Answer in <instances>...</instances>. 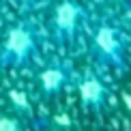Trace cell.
I'll return each mask as SVG.
<instances>
[{"mask_svg": "<svg viewBox=\"0 0 131 131\" xmlns=\"http://www.w3.org/2000/svg\"><path fill=\"white\" fill-rule=\"evenodd\" d=\"M21 4H26V7H41V4H45L47 0H19Z\"/></svg>", "mask_w": 131, "mask_h": 131, "instance_id": "cell-8", "label": "cell"}, {"mask_svg": "<svg viewBox=\"0 0 131 131\" xmlns=\"http://www.w3.org/2000/svg\"><path fill=\"white\" fill-rule=\"evenodd\" d=\"M26 125H28V118H24L17 112H0V131H26Z\"/></svg>", "mask_w": 131, "mask_h": 131, "instance_id": "cell-7", "label": "cell"}, {"mask_svg": "<svg viewBox=\"0 0 131 131\" xmlns=\"http://www.w3.org/2000/svg\"><path fill=\"white\" fill-rule=\"evenodd\" d=\"M0 11H2V4H0Z\"/></svg>", "mask_w": 131, "mask_h": 131, "instance_id": "cell-11", "label": "cell"}, {"mask_svg": "<svg viewBox=\"0 0 131 131\" xmlns=\"http://www.w3.org/2000/svg\"><path fill=\"white\" fill-rule=\"evenodd\" d=\"M125 21L131 28V2H125Z\"/></svg>", "mask_w": 131, "mask_h": 131, "instance_id": "cell-9", "label": "cell"}, {"mask_svg": "<svg viewBox=\"0 0 131 131\" xmlns=\"http://www.w3.org/2000/svg\"><path fill=\"white\" fill-rule=\"evenodd\" d=\"M125 105H127V112H129V116H131V92L125 95Z\"/></svg>", "mask_w": 131, "mask_h": 131, "instance_id": "cell-10", "label": "cell"}, {"mask_svg": "<svg viewBox=\"0 0 131 131\" xmlns=\"http://www.w3.org/2000/svg\"><path fill=\"white\" fill-rule=\"evenodd\" d=\"M75 71L67 60H47L35 75V95L41 101H54L75 82Z\"/></svg>", "mask_w": 131, "mask_h": 131, "instance_id": "cell-4", "label": "cell"}, {"mask_svg": "<svg viewBox=\"0 0 131 131\" xmlns=\"http://www.w3.org/2000/svg\"><path fill=\"white\" fill-rule=\"evenodd\" d=\"M90 56L103 67L123 71L127 67V43L118 26L99 21L90 30Z\"/></svg>", "mask_w": 131, "mask_h": 131, "instance_id": "cell-3", "label": "cell"}, {"mask_svg": "<svg viewBox=\"0 0 131 131\" xmlns=\"http://www.w3.org/2000/svg\"><path fill=\"white\" fill-rule=\"evenodd\" d=\"M86 24V9L80 0H56L50 13L47 28L54 43L60 47H71L78 43Z\"/></svg>", "mask_w": 131, "mask_h": 131, "instance_id": "cell-2", "label": "cell"}, {"mask_svg": "<svg viewBox=\"0 0 131 131\" xmlns=\"http://www.w3.org/2000/svg\"><path fill=\"white\" fill-rule=\"evenodd\" d=\"M39 56V30L30 19H17L0 39V69H21Z\"/></svg>", "mask_w": 131, "mask_h": 131, "instance_id": "cell-1", "label": "cell"}, {"mask_svg": "<svg viewBox=\"0 0 131 131\" xmlns=\"http://www.w3.org/2000/svg\"><path fill=\"white\" fill-rule=\"evenodd\" d=\"M47 131H50V129H47Z\"/></svg>", "mask_w": 131, "mask_h": 131, "instance_id": "cell-12", "label": "cell"}, {"mask_svg": "<svg viewBox=\"0 0 131 131\" xmlns=\"http://www.w3.org/2000/svg\"><path fill=\"white\" fill-rule=\"evenodd\" d=\"M73 86L78 88L80 103L84 110L101 114L110 103V88L103 82V78L95 71H84V73L75 75Z\"/></svg>", "mask_w": 131, "mask_h": 131, "instance_id": "cell-5", "label": "cell"}, {"mask_svg": "<svg viewBox=\"0 0 131 131\" xmlns=\"http://www.w3.org/2000/svg\"><path fill=\"white\" fill-rule=\"evenodd\" d=\"M7 101H9V110L21 114L24 118H32V97H28V92L21 88H9L7 90Z\"/></svg>", "mask_w": 131, "mask_h": 131, "instance_id": "cell-6", "label": "cell"}]
</instances>
